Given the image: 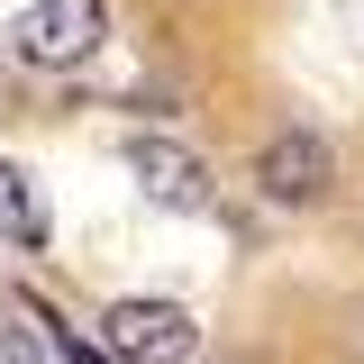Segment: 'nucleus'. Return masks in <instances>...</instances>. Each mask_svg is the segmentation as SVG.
I'll list each match as a JSON object with an SVG mask.
<instances>
[{"label": "nucleus", "instance_id": "f257e3e1", "mask_svg": "<svg viewBox=\"0 0 364 364\" xmlns=\"http://www.w3.org/2000/svg\"><path fill=\"white\" fill-rule=\"evenodd\" d=\"M100 346H109L119 364H191L200 328H191V310H182V301H109Z\"/></svg>", "mask_w": 364, "mask_h": 364}, {"label": "nucleus", "instance_id": "f03ea898", "mask_svg": "<svg viewBox=\"0 0 364 364\" xmlns=\"http://www.w3.org/2000/svg\"><path fill=\"white\" fill-rule=\"evenodd\" d=\"M100 37H109V9L100 0H37L18 18V55L28 64H82Z\"/></svg>", "mask_w": 364, "mask_h": 364}, {"label": "nucleus", "instance_id": "7ed1b4c3", "mask_svg": "<svg viewBox=\"0 0 364 364\" xmlns=\"http://www.w3.org/2000/svg\"><path fill=\"white\" fill-rule=\"evenodd\" d=\"M328 173H337V164H328V146H318L310 128H282L264 155H255V191H264V200H282V210L328 200Z\"/></svg>", "mask_w": 364, "mask_h": 364}, {"label": "nucleus", "instance_id": "20e7f679", "mask_svg": "<svg viewBox=\"0 0 364 364\" xmlns=\"http://www.w3.org/2000/svg\"><path fill=\"white\" fill-rule=\"evenodd\" d=\"M128 173L146 182V200H164V210H200V200H210L200 155L173 146V136H136V146H128Z\"/></svg>", "mask_w": 364, "mask_h": 364}, {"label": "nucleus", "instance_id": "39448f33", "mask_svg": "<svg viewBox=\"0 0 364 364\" xmlns=\"http://www.w3.org/2000/svg\"><path fill=\"white\" fill-rule=\"evenodd\" d=\"M0 228H9L18 246H46V210H37V182L18 173V164H0Z\"/></svg>", "mask_w": 364, "mask_h": 364}, {"label": "nucleus", "instance_id": "423d86ee", "mask_svg": "<svg viewBox=\"0 0 364 364\" xmlns=\"http://www.w3.org/2000/svg\"><path fill=\"white\" fill-rule=\"evenodd\" d=\"M46 328H55V318H46ZM55 346H64V364H119L109 346H91V337H73V328H55Z\"/></svg>", "mask_w": 364, "mask_h": 364}, {"label": "nucleus", "instance_id": "0eeeda50", "mask_svg": "<svg viewBox=\"0 0 364 364\" xmlns=\"http://www.w3.org/2000/svg\"><path fill=\"white\" fill-rule=\"evenodd\" d=\"M0 355H9V364H37V346H28V328H9V337H0Z\"/></svg>", "mask_w": 364, "mask_h": 364}]
</instances>
